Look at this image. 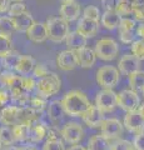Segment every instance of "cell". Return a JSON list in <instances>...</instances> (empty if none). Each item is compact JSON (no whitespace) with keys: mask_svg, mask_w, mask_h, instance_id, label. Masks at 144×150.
Masks as SVG:
<instances>
[{"mask_svg":"<svg viewBox=\"0 0 144 150\" xmlns=\"http://www.w3.org/2000/svg\"><path fill=\"white\" fill-rule=\"evenodd\" d=\"M20 106L18 105H8L0 112V123L6 126H14L19 124Z\"/></svg>","mask_w":144,"mask_h":150,"instance_id":"cell-13","label":"cell"},{"mask_svg":"<svg viewBox=\"0 0 144 150\" xmlns=\"http://www.w3.org/2000/svg\"><path fill=\"white\" fill-rule=\"evenodd\" d=\"M19 150H38V149L33 146V145H24V146H20Z\"/></svg>","mask_w":144,"mask_h":150,"instance_id":"cell-49","label":"cell"},{"mask_svg":"<svg viewBox=\"0 0 144 150\" xmlns=\"http://www.w3.org/2000/svg\"><path fill=\"white\" fill-rule=\"evenodd\" d=\"M117 105H119L127 112L134 111L140 105V99H139L137 91L132 90V89H125L117 94Z\"/></svg>","mask_w":144,"mask_h":150,"instance_id":"cell-6","label":"cell"},{"mask_svg":"<svg viewBox=\"0 0 144 150\" xmlns=\"http://www.w3.org/2000/svg\"><path fill=\"white\" fill-rule=\"evenodd\" d=\"M10 6V0H0V13L6 11Z\"/></svg>","mask_w":144,"mask_h":150,"instance_id":"cell-46","label":"cell"},{"mask_svg":"<svg viewBox=\"0 0 144 150\" xmlns=\"http://www.w3.org/2000/svg\"><path fill=\"white\" fill-rule=\"evenodd\" d=\"M129 85L134 91H143L144 90V71H138L129 75Z\"/></svg>","mask_w":144,"mask_h":150,"instance_id":"cell-28","label":"cell"},{"mask_svg":"<svg viewBox=\"0 0 144 150\" xmlns=\"http://www.w3.org/2000/svg\"><path fill=\"white\" fill-rule=\"evenodd\" d=\"M65 43L68 49L70 50H78V49H82L87 46V38L83 36L78 31H73V33H69L67 39H65Z\"/></svg>","mask_w":144,"mask_h":150,"instance_id":"cell-23","label":"cell"},{"mask_svg":"<svg viewBox=\"0 0 144 150\" xmlns=\"http://www.w3.org/2000/svg\"><path fill=\"white\" fill-rule=\"evenodd\" d=\"M60 135L63 139L69 144H79L82 142L83 137H84V130H83L82 125L75 121H70L64 125V128L60 131Z\"/></svg>","mask_w":144,"mask_h":150,"instance_id":"cell-8","label":"cell"},{"mask_svg":"<svg viewBox=\"0 0 144 150\" xmlns=\"http://www.w3.org/2000/svg\"><path fill=\"white\" fill-rule=\"evenodd\" d=\"M62 3H68V1H73V0H60Z\"/></svg>","mask_w":144,"mask_h":150,"instance_id":"cell-54","label":"cell"},{"mask_svg":"<svg viewBox=\"0 0 144 150\" xmlns=\"http://www.w3.org/2000/svg\"><path fill=\"white\" fill-rule=\"evenodd\" d=\"M45 26L48 31V39L53 43H62L69 34V23L60 16L48 19Z\"/></svg>","mask_w":144,"mask_h":150,"instance_id":"cell-2","label":"cell"},{"mask_svg":"<svg viewBox=\"0 0 144 150\" xmlns=\"http://www.w3.org/2000/svg\"><path fill=\"white\" fill-rule=\"evenodd\" d=\"M135 20L134 19H129V18H123L120 19V23L118 25L119 30H128V31H134L135 30Z\"/></svg>","mask_w":144,"mask_h":150,"instance_id":"cell-37","label":"cell"},{"mask_svg":"<svg viewBox=\"0 0 144 150\" xmlns=\"http://www.w3.org/2000/svg\"><path fill=\"white\" fill-rule=\"evenodd\" d=\"M138 111L139 112H140V115L143 116V118H144V104H142L140 106H139V109H138Z\"/></svg>","mask_w":144,"mask_h":150,"instance_id":"cell-53","label":"cell"},{"mask_svg":"<svg viewBox=\"0 0 144 150\" xmlns=\"http://www.w3.org/2000/svg\"><path fill=\"white\" fill-rule=\"evenodd\" d=\"M110 150H134V148L128 140H119L118 143L111 145Z\"/></svg>","mask_w":144,"mask_h":150,"instance_id":"cell-42","label":"cell"},{"mask_svg":"<svg viewBox=\"0 0 144 150\" xmlns=\"http://www.w3.org/2000/svg\"><path fill=\"white\" fill-rule=\"evenodd\" d=\"M21 58V54L19 53V51L16 50H10L9 53H6L5 55L3 56V65L4 68H5L6 70H10V69H15L18 62L20 60Z\"/></svg>","mask_w":144,"mask_h":150,"instance_id":"cell-27","label":"cell"},{"mask_svg":"<svg viewBox=\"0 0 144 150\" xmlns=\"http://www.w3.org/2000/svg\"><path fill=\"white\" fill-rule=\"evenodd\" d=\"M119 3H128V4H132V5H134V4H135L137 1L135 0H118Z\"/></svg>","mask_w":144,"mask_h":150,"instance_id":"cell-51","label":"cell"},{"mask_svg":"<svg viewBox=\"0 0 144 150\" xmlns=\"http://www.w3.org/2000/svg\"><path fill=\"white\" fill-rule=\"evenodd\" d=\"M124 125L129 131L138 134L144 130V118L138 110L129 111L124 118Z\"/></svg>","mask_w":144,"mask_h":150,"instance_id":"cell-11","label":"cell"},{"mask_svg":"<svg viewBox=\"0 0 144 150\" xmlns=\"http://www.w3.org/2000/svg\"><path fill=\"white\" fill-rule=\"evenodd\" d=\"M4 88H5V81H4V78L1 76V74H0V90H4Z\"/></svg>","mask_w":144,"mask_h":150,"instance_id":"cell-50","label":"cell"},{"mask_svg":"<svg viewBox=\"0 0 144 150\" xmlns=\"http://www.w3.org/2000/svg\"><path fill=\"white\" fill-rule=\"evenodd\" d=\"M0 150H4V146H3L1 144H0Z\"/></svg>","mask_w":144,"mask_h":150,"instance_id":"cell-55","label":"cell"},{"mask_svg":"<svg viewBox=\"0 0 144 150\" xmlns=\"http://www.w3.org/2000/svg\"><path fill=\"white\" fill-rule=\"evenodd\" d=\"M83 16L92 19V20H95V21H99L100 11H99V9L94 5H88L84 10H83Z\"/></svg>","mask_w":144,"mask_h":150,"instance_id":"cell-35","label":"cell"},{"mask_svg":"<svg viewBox=\"0 0 144 150\" xmlns=\"http://www.w3.org/2000/svg\"><path fill=\"white\" fill-rule=\"evenodd\" d=\"M62 104L65 110V114L70 116H83L92 106L87 95L79 90L67 93L62 100Z\"/></svg>","mask_w":144,"mask_h":150,"instance_id":"cell-1","label":"cell"},{"mask_svg":"<svg viewBox=\"0 0 144 150\" xmlns=\"http://www.w3.org/2000/svg\"><path fill=\"white\" fill-rule=\"evenodd\" d=\"M119 38H120V41L124 44H131L133 43V39H134V31H128V30H119Z\"/></svg>","mask_w":144,"mask_h":150,"instance_id":"cell-40","label":"cell"},{"mask_svg":"<svg viewBox=\"0 0 144 150\" xmlns=\"http://www.w3.org/2000/svg\"><path fill=\"white\" fill-rule=\"evenodd\" d=\"M60 85H62V81H60L59 76L55 73H50L44 78H40L38 81H36V93L41 98H50L55 95L57 93H59L60 90Z\"/></svg>","mask_w":144,"mask_h":150,"instance_id":"cell-3","label":"cell"},{"mask_svg":"<svg viewBox=\"0 0 144 150\" xmlns=\"http://www.w3.org/2000/svg\"><path fill=\"white\" fill-rule=\"evenodd\" d=\"M43 150H65L60 138H46Z\"/></svg>","mask_w":144,"mask_h":150,"instance_id":"cell-32","label":"cell"},{"mask_svg":"<svg viewBox=\"0 0 144 150\" xmlns=\"http://www.w3.org/2000/svg\"><path fill=\"white\" fill-rule=\"evenodd\" d=\"M105 10H115L118 4V0H100Z\"/></svg>","mask_w":144,"mask_h":150,"instance_id":"cell-45","label":"cell"},{"mask_svg":"<svg viewBox=\"0 0 144 150\" xmlns=\"http://www.w3.org/2000/svg\"><path fill=\"white\" fill-rule=\"evenodd\" d=\"M57 64H58V67L60 69L64 70V71L74 70L78 67L75 51L68 49V50H64V51H62V53H59L58 58H57Z\"/></svg>","mask_w":144,"mask_h":150,"instance_id":"cell-12","label":"cell"},{"mask_svg":"<svg viewBox=\"0 0 144 150\" xmlns=\"http://www.w3.org/2000/svg\"><path fill=\"white\" fill-rule=\"evenodd\" d=\"M137 3H140V1H144V0H135Z\"/></svg>","mask_w":144,"mask_h":150,"instance_id":"cell-57","label":"cell"},{"mask_svg":"<svg viewBox=\"0 0 144 150\" xmlns=\"http://www.w3.org/2000/svg\"><path fill=\"white\" fill-rule=\"evenodd\" d=\"M15 31L13 19L10 16H0V35L10 38Z\"/></svg>","mask_w":144,"mask_h":150,"instance_id":"cell-29","label":"cell"},{"mask_svg":"<svg viewBox=\"0 0 144 150\" xmlns=\"http://www.w3.org/2000/svg\"><path fill=\"white\" fill-rule=\"evenodd\" d=\"M10 1H23V0H10Z\"/></svg>","mask_w":144,"mask_h":150,"instance_id":"cell-56","label":"cell"},{"mask_svg":"<svg viewBox=\"0 0 144 150\" xmlns=\"http://www.w3.org/2000/svg\"><path fill=\"white\" fill-rule=\"evenodd\" d=\"M33 74H34L35 78L40 79V78H44L48 74H50V71H49V69L46 68L44 64H38V65H35V68L33 70Z\"/></svg>","mask_w":144,"mask_h":150,"instance_id":"cell-41","label":"cell"},{"mask_svg":"<svg viewBox=\"0 0 144 150\" xmlns=\"http://www.w3.org/2000/svg\"><path fill=\"white\" fill-rule=\"evenodd\" d=\"M35 60L33 56H29V55H21L20 60L18 62L16 67L14 70H16L20 75H29L30 73H33V70L35 68Z\"/></svg>","mask_w":144,"mask_h":150,"instance_id":"cell-22","label":"cell"},{"mask_svg":"<svg viewBox=\"0 0 144 150\" xmlns=\"http://www.w3.org/2000/svg\"><path fill=\"white\" fill-rule=\"evenodd\" d=\"M133 148L135 150H144V130L135 135L133 142Z\"/></svg>","mask_w":144,"mask_h":150,"instance_id":"cell-43","label":"cell"},{"mask_svg":"<svg viewBox=\"0 0 144 150\" xmlns=\"http://www.w3.org/2000/svg\"><path fill=\"white\" fill-rule=\"evenodd\" d=\"M100 131L106 139H115L123 134V124L118 119H106L101 123Z\"/></svg>","mask_w":144,"mask_h":150,"instance_id":"cell-9","label":"cell"},{"mask_svg":"<svg viewBox=\"0 0 144 150\" xmlns=\"http://www.w3.org/2000/svg\"><path fill=\"white\" fill-rule=\"evenodd\" d=\"M132 14L134 15V19H135V20H144V1L135 3Z\"/></svg>","mask_w":144,"mask_h":150,"instance_id":"cell-39","label":"cell"},{"mask_svg":"<svg viewBox=\"0 0 144 150\" xmlns=\"http://www.w3.org/2000/svg\"><path fill=\"white\" fill-rule=\"evenodd\" d=\"M28 39L31 40L35 44H40L48 39V31H46V26L44 23H36L34 21L26 31Z\"/></svg>","mask_w":144,"mask_h":150,"instance_id":"cell-14","label":"cell"},{"mask_svg":"<svg viewBox=\"0 0 144 150\" xmlns=\"http://www.w3.org/2000/svg\"><path fill=\"white\" fill-rule=\"evenodd\" d=\"M82 118L88 126H90V128H98V126H100L101 123H103L104 115L100 109H98L95 105H92L89 108V110H88Z\"/></svg>","mask_w":144,"mask_h":150,"instance_id":"cell-18","label":"cell"},{"mask_svg":"<svg viewBox=\"0 0 144 150\" xmlns=\"http://www.w3.org/2000/svg\"><path fill=\"white\" fill-rule=\"evenodd\" d=\"M122 16L115 11V10H105L103 15H100V21L105 29L108 30H114L117 29Z\"/></svg>","mask_w":144,"mask_h":150,"instance_id":"cell-20","label":"cell"},{"mask_svg":"<svg viewBox=\"0 0 144 150\" xmlns=\"http://www.w3.org/2000/svg\"><path fill=\"white\" fill-rule=\"evenodd\" d=\"M137 35L144 40V24H140L137 28Z\"/></svg>","mask_w":144,"mask_h":150,"instance_id":"cell-47","label":"cell"},{"mask_svg":"<svg viewBox=\"0 0 144 150\" xmlns=\"http://www.w3.org/2000/svg\"><path fill=\"white\" fill-rule=\"evenodd\" d=\"M13 133L15 142H30V126L28 124L20 123L13 126Z\"/></svg>","mask_w":144,"mask_h":150,"instance_id":"cell-25","label":"cell"},{"mask_svg":"<svg viewBox=\"0 0 144 150\" xmlns=\"http://www.w3.org/2000/svg\"><path fill=\"white\" fill-rule=\"evenodd\" d=\"M95 106L103 112L113 111L117 106V93H114L113 89H103L96 94Z\"/></svg>","mask_w":144,"mask_h":150,"instance_id":"cell-7","label":"cell"},{"mask_svg":"<svg viewBox=\"0 0 144 150\" xmlns=\"http://www.w3.org/2000/svg\"><path fill=\"white\" fill-rule=\"evenodd\" d=\"M46 105L48 104H46L45 98H41L39 95H36L34 98H29V103H28V106H30L31 109H34L35 111H39V112L43 111Z\"/></svg>","mask_w":144,"mask_h":150,"instance_id":"cell-31","label":"cell"},{"mask_svg":"<svg viewBox=\"0 0 144 150\" xmlns=\"http://www.w3.org/2000/svg\"><path fill=\"white\" fill-rule=\"evenodd\" d=\"M14 142H15V138H14L13 129L6 125L3 126L0 129V144L3 146H8V145H13Z\"/></svg>","mask_w":144,"mask_h":150,"instance_id":"cell-30","label":"cell"},{"mask_svg":"<svg viewBox=\"0 0 144 150\" xmlns=\"http://www.w3.org/2000/svg\"><path fill=\"white\" fill-rule=\"evenodd\" d=\"M10 99H11L10 93L5 91V90H0V112H1V110L4 109V108L9 105Z\"/></svg>","mask_w":144,"mask_h":150,"instance_id":"cell-44","label":"cell"},{"mask_svg":"<svg viewBox=\"0 0 144 150\" xmlns=\"http://www.w3.org/2000/svg\"><path fill=\"white\" fill-rule=\"evenodd\" d=\"M64 114H65V110H64L62 101L54 100L48 105V115L54 124L59 123L64 118Z\"/></svg>","mask_w":144,"mask_h":150,"instance_id":"cell-24","label":"cell"},{"mask_svg":"<svg viewBox=\"0 0 144 150\" xmlns=\"http://www.w3.org/2000/svg\"><path fill=\"white\" fill-rule=\"evenodd\" d=\"M99 30V21L92 20V19H88L83 16L82 19H79L78 26H77V31L80 33V34L84 38H94L96 35V33Z\"/></svg>","mask_w":144,"mask_h":150,"instance_id":"cell-15","label":"cell"},{"mask_svg":"<svg viewBox=\"0 0 144 150\" xmlns=\"http://www.w3.org/2000/svg\"><path fill=\"white\" fill-rule=\"evenodd\" d=\"M82 13V8L79 5V3L77 1H68V3H63V5L60 6V18H63L64 20H67L68 23L77 20Z\"/></svg>","mask_w":144,"mask_h":150,"instance_id":"cell-16","label":"cell"},{"mask_svg":"<svg viewBox=\"0 0 144 150\" xmlns=\"http://www.w3.org/2000/svg\"><path fill=\"white\" fill-rule=\"evenodd\" d=\"M11 19H13V23H14V28H15V30L19 31V33H26L28 29H29L34 23V19L29 11H24L23 14L13 16Z\"/></svg>","mask_w":144,"mask_h":150,"instance_id":"cell-19","label":"cell"},{"mask_svg":"<svg viewBox=\"0 0 144 150\" xmlns=\"http://www.w3.org/2000/svg\"><path fill=\"white\" fill-rule=\"evenodd\" d=\"M11 50V39L8 36L0 35V58Z\"/></svg>","mask_w":144,"mask_h":150,"instance_id":"cell-36","label":"cell"},{"mask_svg":"<svg viewBox=\"0 0 144 150\" xmlns=\"http://www.w3.org/2000/svg\"><path fill=\"white\" fill-rule=\"evenodd\" d=\"M118 67H119L120 73H123L129 76L131 74L140 70V60H139L137 56H134L133 54H127L119 60Z\"/></svg>","mask_w":144,"mask_h":150,"instance_id":"cell-10","label":"cell"},{"mask_svg":"<svg viewBox=\"0 0 144 150\" xmlns=\"http://www.w3.org/2000/svg\"><path fill=\"white\" fill-rule=\"evenodd\" d=\"M143 94H144V90H143Z\"/></svg>","mask_w":144,"mask_h":150,"instance_id":"cell-58","label":"cell"},{"mask_svg":"<svg viewBox=\"0 0 144 150\" xmlns=\"http://www.w3.org/2000/svg\"><path fill=\"white\" fill-rule=\"evenodd\" d=\"M69 150H88V148H84V146H82V145H77V144H74L73 146L69 149Z\"/></svg>","mask_w":144,"mask_h":150,"instance_id":"cell-48","label":"cell"},{"mask_svg":"<svg viewBox=\"0 0 144 150\" xmlns=\"http://www.w3.org/2000/svg\"><path fill=\"white\" fill-rule=\"evenodd\" d=\"M132 54L140 60H144V40H135L132 43Z\"/></svg>","mask_w":144,"mask_h":150,"instance_id":"cell-34","label":"cell"},{"mask_svg":"<svg viewBox=\"0 0 144 150\" xmlns=\"http://www.w3.org/2000/svg\"><path fill=\"white\" fill-rule=\"evenodd\" d=\"M75 56H77L78 65L82 68H84V69L92 68L93 65L95 64V60H96L95 51L90 48H87V46L75 50Z\"/></svg>","mask_w":144,"mask_h":150,"instance_id":"cell-17","label":"cell"},{"mask_svg":"<svg viewBox=\"0 0 144 150\" xmlns=\"http://www.w3.org/2000/svg\"><path fill=\"white\" fill-rule=\"evenodd\" d=\"M4 150H19V148L14 146V145H8L6 148H4Z\"/></svg>","mask_w":144,"mask_h":150,"instance_id":"cell-52","label":"cell"},{"mask_svg":"<svg viewBox=\"0 0 144 150\" xmlns=\"http://www.w3.org/2000/svg\"><path fill=\"white\" fill-rule=\"evenodd\" d=\"M48 131H49V125L44 124L43 121H38L36 124L30 126V142L39 143L41 140H44L48 137Z\"/></svg>","mask_w":144,"mask_h":150,"instance_id":"cell-21","label":"cell"},{"mask_svg":"<svg viewBox=\"0 0 144 150\" xmlns=\"http://www.w3.org/2000/svg\"><path fill=\"white\" fill-rule=\"evenodd\" d=\"M119 81V70L110 65H105L96 71V83L104 89H113Z\"/></svg>","mask_w":144,"mask_h":150,"instance_id":"cell-5","label":"cell"},{"mask_svg":"<svg viewBox=\"0 0 144 150\" xmlns=\"http://www.w3.org/2000/svg\"><path fill=\"white\" fill-rule=\"evenodd\" d=\"M94 51L96 58L104 60V62H110V60H114L117 58L119 46L115 40L110 39V38H104V39L96 41Z\"/></svg>","mask_w":144,"mask_h":150,"instance_id":"cell-4","label":"cell"},{"mask_svg":"<svg viewBox=\"0 0 144 150\" xmlns=\"http://www.w3.org/2000/svg\"><path fill=\"white\" fill-rule=\"evenodd\" d=\"M88 150H110L109 139L103 135H94L89 139L88 143Z\"/></svg>","mask_w":144,"mask_h":150,"instance_id":"cell-26","label":"cell"},{"mask_svg":"<svg viewBox=\"0 0 144 150\" xmlns=\"http://www.w3.org/2000/svg\"><path fill=\"white\" fill-rule=\"evenodd\" d=\"M24 11H26V6L23 1H14L13 4H10V6L8 9V15L13 18V16H16L19 14H23Z\"/></svg>","mask_w":144,"mask_h":150,"instance_id":"cell-33","label":"cell"},{"mask_svg":"<svg viewBox=\"0 0 144 150\" xmlns=\"http://www.w3.org/2000/svg\"><path fill=\"white\" fill-rule=\"evenodd\" d=\"M23 86H24V90L26 93H30V91H33L34 89H35L36 81L34 80L33 76L25 75V76H23Z\"/></svg>","mask_w":144,"mask_h":150,"instance_id":"cell-38","label":"cell"}]
</instances>
